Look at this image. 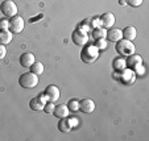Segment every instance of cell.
Wrapping results in <instances>:
<instances>
[{
	"label": "cell",
	"mask_w": 149,
	"mask_h": 141,
	"mask_svg": "<svg viewBox=\"0 0 149 141\" xmlns=\"http://www.w3.org/2000/svg\"><path fill=\"white\" fill-rule=\"evenodd\" d=\"M99 58V49L95 45H84L81 51V59L84 63H94Z\"/></svg>",
	"instance_id": "6da1fadb"
},
{
	"label": "cell",
	"mask_w": 149,
	"mask_h": 141,
	"mask_svg": "<svg viewBox=\"0 0 149 141\" xmlns=\"http://www.w3.org/2000/svg\"><path fill=\"white\" fill-rule=\"evenodd\" d=\"M115 50L118 51L121 57H128V56L135 53V45H133V42H131L130 40L121 38L116 42Z\"/></svg>",
	"instance_id": "7a4b0ae2"
},
{
	"label": "cell",
	"mask_w": 149,
	"mask_h": 141,
	"mask_svg": "<svg viewBox=\"0 0 149 141\" xmlns=\"http://www.w3.org/2000/svg\"><path fill=\"white\" fill-rule=\"evenodd\" d=\"M19 85L24 88H34L38 85V75L31 73H24L19 78Z\"/></svg>",
	"instance_id": "3957f363"
},
{
	"label": "cell",
	"mask_w": 149,
	"mask_h": 141,
	"mask_svg": "<svg viewBox=\"0 0 149 141\" xmlns=\"http://www.w3.org/2000/svg\"><path fill=\"white\" fill-rule=\"evenodd\" d=\"M0 11L6 17H13L17 15V6L13 0H6L0 4Z\"/></svg>",
	"instance_id": "277c9868"
},
{
	"label": "cell",
	"mask_w": 149,
	"mask_h": 141,
	"mask_svg": "<svg viewBox=\"0 0 149 141\" xmlns=\"http://www.w3.org/2000/svg\"><path fill=\"white\" fill-rule=\"evenodd\" d=\"M71 38H73V42L77 44V45H79V46L87 45V42H88L87 32L83 31V29H81V28L75 29V31L73 32V34H71Z\"/></svg>",
	"instance_id": "5b68a950"
},
{
	"label": "cell",
	"mask_w": 149,
	"mask_h": 141,
	"mask_svg": "<svg viewBox=\"0 0 149 141\" xmlns=\"http://www.w3.org/2000/svg\"><path fill=\"white\" fill-rule=\"evenodd\" d=\"M9 31L12 33H21L24 31V19L21 16H13L9 20Z\"/></svg>",
	"instance_id": "8992f818"
},
{
	"label": "cell",
	"mask_w": 149,
	"mask_h": 141,
	"mask_svg": "<svg viewBox=\"0 0 149 141\" xmlns=\"http://www.w3.org/2000/svg\"><path fill=\"white\" fill-rule=\"evenodd\" d=\"M46 102H48V99H46L45 94L41 92L38 96L31 99V102H29V107H31L32 110H34V111H41V110H44V106H45Z\"/></svg>",
	"instance_id": "52a82bcc"
},
{
	"label": "cell",
	"mask_w": 149,
	"mask_h": 141,
	"mask_svg": "<svg viewBox=\"0 0 149 141\" xmlns=\"http://www.w3.org/2000/svg\"><path fill=\"white\" fill-rule=\"evenodd\" d=\"M127 63V67L131 69V70H137L140 66H143V58H141V56H139V54H131V56H128V59L125 61Z\"/></svg>",
	"instance_id": "ba28073f"
},
{
	"label": "cell",
	"mask_w": 149,
	"mask_h": 141,
	"mask_svg": "<svg viewBox=\"0 0 149 141\" xmlns=\"http://www.w3.org/2000/svg\"><path fill=\"white\" fill-rule=\"evenodd\" d=\"M74 123L77 124V120H74V119H69V117L59 119L58 129L61 131V132H63V133H69L74 128Z\"/></svg>",
	"instance_id": "9c48e42d"
},
{
	"label": "cell",
	"mask_w": 149,
	"mask_h": 141,
	"mask_svg": "<svg viewBox=\"0 0 149 141\" xmlns=\"http://www.w3.org/2000/svg\"><path fill=\"white\" fill-rule=\"evenodd\" d=\"M44 94H45L46 99H48V102H57L59 99V88L57 87V86L54 85H50L48 86V87L45 88V91H44Z\"/></svg>",
	"instance_id": "30bf717a"
},
{
	"label": "cell",
	"mask_w": 149,
	"mask_h": 141,
	"mask_svg": "<svg viewBox=\"0 0 149 141\" xmlns=\"http://www.w3.org/2000/svg\"><path fill=\"white\" fill-rule=\"evenodd\" d=\"M115 24V16H113L112 12H106L100 16V25L104 29H110Z\"/></svg>",
	"instance_id": "8fae6325"
},
{
	"label": "cell",
	"mask_w": 149,
	"mask_h": 141,
	"mask_svg": "<svg viewBox=\"0 0 149 141\" xmlns=\"http://www.w3.org/2000/svg\"><path fill=\"white\" fill-rule=\"evenodd\" d=\"M94 110H95V103L93 99L86 98L79 102V111H82L83 113H91Z\"/></svg>",
	"instance_id": "7c38bea8"
},
{
	"label": "cell",
	"mask_w": 149,
	"mask_h": 141,
	"mask_svg": "<svg viewBox=\"0 0 149 141\" xmlns=\"http://www.w3.org/2000/svg\"><path fill=\"white\" fill-rule=\"evenodd\" d=\"M135 78H136L135 73L131 69H124L120 74V81L123 83H125V85H132L135 82Z\"/></svg>",
	"instance_id": "4fadbf2b"
},
{
	"label": "cell",
	"mask_w": 149,
	"mask_h": 141,
	"mask_svg": "<svg viewBox=\"0 0 149 141\" xmlns=\"http://www.w3.org/2000/svg\"><path fill=\"white\" fill-rule=\"evenodd\" d=\"M34 62H36V58H34L33 53L26 51V53H23L20 56V65L24 67H31Z\"/></svg>",
	"instance_id": "5bb4252c"
},
{
	"label": "cell",
	"mask_w": 149,
	"mask_h": 141,
	"mask_svg": "<svg viewBox=\"0 0 149 141\" xmlns=\"http://www.w3.org/2000/svg\"><path fill=\"white\" fill-rule=\"evenodd\" d=\"M106 38L108 41H112V42H118L119 40L123 38V33L118 28H110L107 31V33H106Z\"/></svg>",
	"instance_id": "9a60e30c"
},
{
	"label": "cell",
	"mask_w": 149,
	"mask_h": 141,
	"mask_svg": "<svg viewBox=\"0 0 149 141\" xmlns=\"http://www.w3.org/2000/svg\"><path fill=\"white\" fill-rule=\"evenodd\" d=\"M69 108L68 106L65 104H59V106H56L54 107V111H53V115L58 119H63V117H69Z\"/></svg>",
	"instance_id": "2e32d148"
},
{
	"label": "cell",
	"mask_w": 149,
	"mask_h": 141,
	"mask_svg": "<svg viewBox=\"0 0 149 141\" xmlns=\"http://www.w3.org/2000/svg\"><path fill=\"white\" fill-rule=\"evenodd\" d=\"M121 33H123V38H125V40L132 41V40L136 38V28L135 26H132V25L125 26V28L121 31Z\"/></svg>",
	"instance_id": "e0dca14e"
},
{
	"label": "cell",
	"mask_w": 149,
	"mask_h": 141,
	"mask_svg": "<svg viewBox=\"0 0 149 141\" xmlns=\"http://www.w3.org/2000/svg\"><path fill=\"white\" fill-rule=\"evenodd\" d=\"M12 41V32L9 29L7 31H0V44L1 45H7Z\"/></svg>",
	"instance_id": "ac0fdd59"
},
{
	"label": "cell",
	"mask_w": 149,
	"mask_h": 141,
	"mask_svg": "<svg viewBox=\"0 0 149 141\" xmlns=\"http://www.w3.org/2000/svg\"><path fill=\"white\" fill-rule=\"evenodd\" d=\"M106 33H107V29L102 28V26H99V28L93 29V37H94V40L106 38Z\"/></svg>",
	"instance_id": "d6986e66"
},
{
	"label": "cell",
	"mask_w": 149,
	"mask_h": 141,
	"mask_svg": "<svg viewBox=\"0 0 149 141\" xmlns=\"http://www.w3.org/2000/svg\"><path fill=\"white\" fill-rule=\"evenodd\" d=\"M113 69L116 71H123L124 69H127V63L124 58H116L113 61Z\"/></svg>",
	"instance_id": "ffe728a7"
},
{
	"label": "cell",
	"mask_w": 149,
	"mask_h": 141,
	"mask_svg": "<svg viewBox=\"0 0 149 141\" xmlns=\"http://www.w3.org/2000/svg\"><path fill=\"white\" fill-rule=\"evenodd\" d=\"M31 71L36 75H41V74H44V65L41 62H34L31 66Z\"/></svg>",
	"instance_id": "44dd1931"
},
{
	"label": "cell",
	"mask_w": 149,
	"mask_h": 141,
	"mask_svg": "<svg viewBox=\"0 0 149 141\" xmlns=\"http://www.w3.org/2000/svg\"><path fill=\"white\" fill-rule=\"evenodd\" d=\"M66 106H68L69 111H73V112H75V111L79 110V102H78V100H75V99H71V100Z\"/></svg>",
	"instance_id": "7402d4cb"
},
{
	"label": "cell",
	"mask_w": 149,
	"mask_h": 141,
	"mask_svg": "<svg viewBox=\"0 0 149 141\" xmlns=\"http://www.w3.org/2000/svg\"><path fill=\"white\" fill-rule=\"evenodd\" d=\"M95 46L99 50H103V49L107 48V41L106 38H100V40H95Z\"/></svg>",
	"instance_id": "603a6c76"
},
{
	"label": "cell",
	"mask_w": 149,
	"mask_h": 141,
	"mask_svg": "<svg viewBox=\"0 0 149 141\" xmlns=\"http://www.w3.org/2000/svg\"><path fill=\"white\" fill-rule=\"evenodd\" d=\"M54 103L53 102H46L45 103V106H44V111H45V113H53V111H54Z\"/></svg>",
	"instance_id": "cb8c5ba5"
},
{
	"label": "cell",
	"mask_w": 149,
	"mask_h": 141,
	"mask_svg": "<svg viewBox=\"0 0 149 141\" xmlns=\"http://www.w3.org/2000/svg\"><path fill=\"white\" fill-rule=\"evenodd\" d=\"M9 29V20L0 19V31H7Z\"/></svg>",
	"instance_id": "d4e9b609"
},
{
	"label": "cell",
	"mask_w": 149,
	"mask_h": 141,
	"mask_svg": "<svg viewBox=\"0 0 149 141\" xmlns=\"http://www.w3.org/2000/svg\"><path fill=\"white\" fill-rule=\"evenodd\" d=\"M125 4L136 8V7H140L141 4H143V0H125Z\"/></svg>",
	"instance_id": "484cf974"
},
{
	"label": "cell",
	"mask_w": 149,
	"mask_h": 141,
	"mask_svg": "<svg viewBox=\"0 0 149 141\" xmlns=\"http://www.w3.org/2000/svg\"><path fill=\"white\" fill-rule=\"evenodd\" d=\"M90 24H91V26H90L91 29H95V28H99V26H102V25H100V19H98V17H96V19H93V20H91Z\"/></svg>",
	"instance_id": "4316f807"
},
{
	"label": "cell",
	"mask_w": 149,
	"mask_h": 141,
	"mask_svg": "<svg viewBox=\"0 0 149 141\" xmlns=\"http://www.w3.org/2000/svg\"><path fill=\"white\" fill-rule=\"evenodd\" d=\"M6 56H7V49H6V45H1V44H0V59H3Z\"/></svg>",
	"instance_id": "83f0119b"
},
{
	"label": "cell",
	"mask_w": 149,
	"mask_h": 141,
	"mask_svg": "<svg viewBox=\"0 0 149 141\" xmlns=\"http://www.w3.org/2000/svg\"><path fill=\"white\" fill-rule=\"evenodd\" d=\"M124 4H125V1H124V0H120V6H124Z\"/></svg>",
	"instance_id": "f1b7e54d"
}]
</instances>
